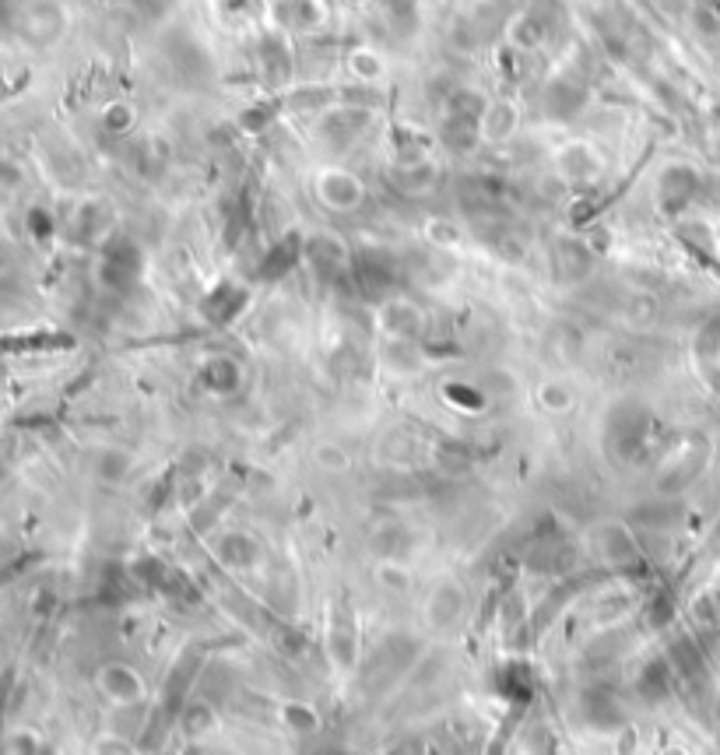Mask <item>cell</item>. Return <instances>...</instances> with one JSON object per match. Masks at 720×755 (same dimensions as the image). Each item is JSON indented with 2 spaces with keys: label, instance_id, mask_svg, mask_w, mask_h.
Wrapping results in <instances>:
<instances>
[{
  "label": "cell",
  "instance_id": "cell-3",
  "mask_svg": "<svg viewBox=\"0 0 720 755\" xmlns=\"http://www.w3.org/2000/svg\"><path fill=\"white\" fill-rule=\"evenodd\" d=\"M99 689L102 696L113 699V703L130 706L144 696V678L137 675L130 664H106V668L99 671Z\"/></svg>",
  "mask_w": 720,
  "mask_h": 755
},
{
  "label": "cell",
  "instance_id": "cell-5",
  "mask_svg": "<svg viewBox=\"0 0 720 755\" xmlns=\"http://www.w3.org/2000/svg\"><path fill=\"white\" fill-rule=\"evenodd\" d=\"M598 173H601L598 151L587 148V144H569V148H562L555 155V176H562L569 183H584Z\"/></svg>",
  "mask_w": 720,
  "mask_h": 755
},
{
  "label": "cell",
  "instance_id": "cell-6",
  "mask_svg": "<svg viewBox=\"0 0 720 755\" xmlns=\"http://www.w3.org/2000/svg\"><path fill=\"white\" fill-rule=\"evenodd\" d=\"M520 116L517 109H513V102H489V106L482 109V116H478V134L485 137V141H506V137L517 130Z\"/></svg>",
  "mask_w": 720,
  "mask_h": 755
},
{
  "label": "cell",
  "instance_id": "cell-9",
  "mask_svg": "<svg viewBox=\"0 0 720 755\" xmlns=\"http://www.w3.org/2000/svg\"><path fill=\"white\" fill-rule=\"evenodd\" d=\"M313 464H317L320 471H334V475H341V471L352 468V453H348L341 443H334V439H324V443L313 446Z\"/></svg>",
  "mask_w": 720,
  "mask_h": 755
},
{
  "label": "cell",
  "instance_id": "cell-2",
  "mask_svg": "<svg viewBox=\"0 0 720 755\" xmlns=\"http://www.w3.org/2000/svg\"><path fill=\"white\" fill-rule=\"evenodd\" d=\"M464 612H468V587L461 580H454V576H443V580H436L425 590L422 619L432 633H443V629L457 626Z\"/></svg>",
  "mask_w": 720,
  "mask_h": 755
},
{
  "label": "cell",
  "instance_id": "cell-1",
  "mask_svg": "<svg viewBox=\"0 0 720 755\" xmlns=\"http://www.w3.org/2000/svg\"><path fill=\"white\" fill-rule=\"evenodd\" d=\"M313 194H317V201L324 204L327 211H334V215H355V211L366 204V183H362L352 169L327 166L320 169L317 180H313Z\"/></svg>",
  "mask_w": 720,
  "mask_h": 755
},
{
  "label": "cell",
  "instance_id": "cell-8",
  "mask_svg": "<svg viewBox=\"0 0 720 755\" xmlns=\"http://www.w3.org/2000/svg\"><path fill=\"white\" fill-rule=\"evenodd\" d=\"M373 580H376V587H380V590L397 594V597H404V594L415 590V573H411V566H408V562H401V559H380L373 566Z\"/></svg>",
  "mask_w": 720,
  "mask_h": 755
},
{
  "label": "cell",
  "instance_id": "cell-4",
  "mask_svg": "<svg viewBox=\"0 0 720 755\" xmlns=\"http://www.w3.org/2000/svg\"><path fill=\"white\" fill-rule=\"evenodd\" d=\"M380 327L390 341H415L422 331V310L408 299H390L380 310Z\"/></svg>",
  "mask_w": 720,
  "mask_h": 755
},
{
  "label": "cell",
  "instance_id": "cell-10",
  "mask_svg": "<svg viewBox=\"0 0 720 755\" xmlns=\"http://www.w3.org/2000/svg\"><path fill=\"white\" fill-rule=\"evenodd\" d=\"M352 71L359 74V78H376V74H383V60L369 50H359L352 53Z\"/></svg>",
  "mask_w": 720,
  "mask_h": 755
},
{
  "label": "cell",
  "instance_id": "cell-7",
  "mask_svg": "<svg viewBox=\"0 0 720 755\" xmlns=\"http://www.w3.org/2000/svg\"><path fill=\"white\" fill-rule=\"evenodd\" d=\"M534 401H538V408L545 411V415H566L576 404V390L573 383L562 380V376H548V380H541L538 390H534Z\"/></svg>",
  "mask_w": 720,
  "mask_h": 755
}]
</instances>
